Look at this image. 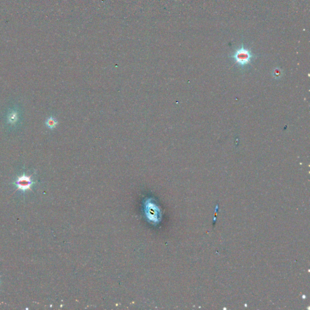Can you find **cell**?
Wrapping results in <instances>:
<instances>
[{
    "label": "cell",
    "instance_id": "obj_2",
    "mask_svg": "<svg viewBox=\"0 0 310 310\" xmlns=\"http://www.w3.org/2000/svg\"><path fill=\"white\" fill-rule=\"evenodd\" d=\"M33 184V182L31 179L30 176L23 174L18 177L15 181V185L18 189L25 191L30 189L31 186Z\"/></svg>",
    "mask_w": 310,
    "mask_h": 310
},
{
    "label": "cell",
    "instance_id": "obj_5",
    "mask_svg": "<svg viewBox=\"0 0 310 310\" xmlns=\"http://www.w3.org/2000/svg\"><path fill=\"white\" fill-rule=\"evenodd\" d=\"M274 72H275V73L274 74V75H276V76H277V77H280V76L281 75V74H281V71H280V70H277V69H276V70H274Z\"/></svg>",
    "mask_w": 310,
    "mask_h": 310
},
{
    "label": "cell",
    "instance_id": "obj_3",
    "mask_svg": "<svg viewBox=\"0 0 310 310\" xmlns=\"http://www.w3.org/2000/svg\"><path fill=\"white\" fill-rule=\"evenodd\" d=\"M19 114L16 109L12 110L8 115V122L11 125H14L18 121Z\"/></svg>",
    "mask_w": 310,
    "mask_h": 310
},
{
    "label": "cell",
    "instance_id": "obj_1",
    "mask_svg": "<svg viewBox=\"0 0 310 310\" xmlns=\"http://www.w3.org/2000/svg\"><path fill=\"white\" fill-rule=\"evenodd\" d=\"M231 57L238 66L244 67L250 64L255 56L250 50L245 48L242 44L240 48L236 50Z\"/></svg>",
    "mask_w": 310,
    "mask_h": 310
},
{
    "label": "cell",
    "instance_id": "obj_4",
    "mask_svg": "<svg viewBox=\"0 0 310 310\" xmlns=\"http://www.w3.org/2000/svg\"><path fill=\"white\" fill-rule=\"evenodd\" d=\"M57 124H58L57 120L53 116L49 117L45 121V126L50 129H55L56 127Z\"/></svg>",
    "mask_w": 310,
    "mask_h": 310
}]
</instances>
